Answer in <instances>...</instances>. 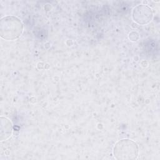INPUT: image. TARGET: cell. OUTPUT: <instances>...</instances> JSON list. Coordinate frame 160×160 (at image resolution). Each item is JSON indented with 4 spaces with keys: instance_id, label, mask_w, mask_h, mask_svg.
I'll use <instances>...</instances> for the list:
<instances>
[{
    "instance_id": "3957f363",
    "label": "cell",
    "mask_w": 160,
    "mask_h": 160,
    "mask_svg": "<svg viewBox=\"0 0 160 160\" xmlns=\"http://www.w3.org/2000/svg\"><path fill=\"white\" fill-rule=\"evenodd\" d=\"M132 18L134 21L139 24H146L149 23L152 18V12L151 9L146 5L141 4L134 8Z\"/></svg>"
},
{
    "instance_id": "6da1fadb",
    "label": "cell",
    "mask_w": 160,
    "mask_h": 160,
    "mask_svg": "<svg viewBox=\"0 0 160 160\" xmlns=\"http://www.w3.org/2000/svg\"><path fill=\"white\" fill-rule=\"evenodd\" d=\"M23 31L21 21L14 16H6L1 21V36L6 40H14L19 38Z\"/></svg>"
},
{
    "instance_id": "7a4b0ae2",
    "label": "cell",
    "mask_w": 160,
    "mask_h": 160,
    "mask_svg": "<svg viewBox=\"0 0 160 160\" xmlns=\"http://www.w3.org/2000/svg\"><path fill=\"white\" fill-rule=\"evenodd\" d=\"M138 146L134 141L124 139L117 142L113 154L117 159H136L138 156Z\"/></svg>"
}]
</instances>
